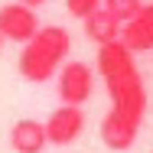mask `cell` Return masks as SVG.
Segmentation results:
<instances>
[{
    "instance_id": "6da1fadb",
    "label": "cell",
    "mask_w": 153,
    "mask_h": 153,
    "mask_svg": "<svg viewBox=\"0 0 153 153\" xmlns=\"http://www.w3.org/2000/svg\"><path fill=\"white\" fill-rule=\"evenodd\" d=\"M98 72L111 94V111L101 121V140L108 150H130L147 114V88L137 72L134 52L121 39L98 46Z\"/></svg>"
},
{
    "instance_id": "7a4b0ae2",
    "label": "cell",
    "mask_w": 153,
    "mask_h": 153,
    "mask_svg": "<svg viewBox=\"0 0 153 153\" xmlns=\"http://www.w3.org/2000/svg\"><path fill=\"white\" fill-rule=\"evenodd\" d=\"M68 52H72V36H68L65 26H39L36 36L23 42L16 68H20V75L26 82L42 85L59 72V65L65 62Z\"/></svg>"
},
{
    "instance_id": "3957f363",
    "label": "cell",
    "mask_w": 153,
    "mask_h": 153,
    "mask_svg": "<svg viewBox=\"0 0 153 153\" xmlns=\"http://www.w3.org/2000/svg\"><path fill=\"white\" fill-rule=\"evenodd\" d=\"M56 91L62 104H85L94 91V72L85 62H65L59 65V78H56Z\"/></svg>"
},
{
    "instance_id": "277c9868",
    "label": "cell",
    "mask_w": 153,
    "mask_h": 153,
    "mask_svg": "<svg viewBox=\"0 0 153 153\" xmlns=\"http://www.w3.org/2000/svg\"><path fill=\"white\" fill-rule=\"evenodd\" d=\"M82 130H85L82 108H78V104H62V108H56V111L49 114V121H46V140L56 143V147H68V143H75V140L82 137Z\"/></svg>"
},
{
    "instance_id": "5b68a950",
    "label": "cell",
    "mask_w": 153,
    "mask_h": 153,
    "mask_svg": "<svg viewBox=\"0 0 153 153\" xmlns=\"http://www.w3.org/2000/svg\"><path fill=\"white\" fill-rule=\"evenodd\" d=\"M39 30V16H36V10L26 7V3H7V7H0V36L3 39H10V42H26L33 39Z\"/></svg>"
},
{
    "instance_id": "8992f818",
    "label": "cell",
    "mask_w": 153,
    "mask_h": 153,
    "mask_svg": "<svg viewBox=\"0 0 153 153\" xmlns=\"http://www.w3.org/2000/svg\"><path fill=\"white\" fill-rule=\"evenodd\" d=\"M121 42L130 52H153V3H143L127 23H121Z\"/></svg>"
},
{
    "instance_id": "52a82bcc",
    "label": "cell",
    "mask_w": 153,
    "mask_h": 153,
    "mask_svg": "<svg viewBox=\"0 0 153 153\" xmlns=\"http://www.w3.org/2000/svg\"><path fill=\"white\" fill-rule=\"evenodd\" d=\"M46 124L33 121V117H23L10 127V147L16 153H42L46 150Z\"/></svg>"
},
{
    "instance_id": "ba28073f",
    "label": "cell",
    "mask_w": 153,
    "mask_h": 153,
    "mask_svg": "<svg viewBox=\"0 0 153 153\" xmlns=\"http://www.w3.org/2000/svg\"><path fill=\"white\" fill-rule=\"evenodd\" d=\"M82 23H85V36H88L91 42H98V46L121 39V20H117V16H111L104 7H98L94 13H88Z\"/></svg>"
},
{
    "instance_id": "9c48e42d",
    "label": "cell",
    "mask_w": 153,
    "mask_h": 153,
    "mask_svg": "<svg viewBox=\"0 0 153 153\" xmlns=\"http://www.w3.org/2000/svg\"><path fill=\"white\" fill-rule=\"evenodd\" d=\"M101 7H104L111 16H117L121 23H127V20H130L143 3H140V0H101Z\"/></svg>"
},
{
    "instance_id": "30bf717a",
    "label": "cell",
    "mask_w": 153,
    "mask_h": 153,
    "mask_svg": "<svg viewBox=\"0 0 153 153\" xmlns=\"http://www.w3.org/2000/svg\"><path fill=\"white\" fill-rule=\"evenodd\" d=\"M101 7V0H65V10L75 16V20H85L88 13H94Z\"/></svg>"
},
{
    "instance_id": "8fae6325",
    "label": "cell",
    "mask_w": 153,
    "mask_h": 153,
    "mask_svg": "<svg viewBox=\"0 0 153 153\" xmlns=\"http://www.w3.org/2000/svg\"><path fill=\"white\" fill-rule=\"evenodd\" d=\"M20 3H26V7H33V10H36V7H42L46 0H20Z\"/></svg>"
},
{
    "instance_id": "7c38bea8",
    "label": "cell",
    "mask_w": 153,
    "mask_h": 153,
    "mask_svg": "<svg viewBox=\"0 0 153 153\" xmlns=\"http://www.w3.org/2000/svg\"><path fill=\"white\" fill-rule=\"evenodd\" d=\"M0 46H3V36H0Z\"/></svg>"
}]
</instances>
